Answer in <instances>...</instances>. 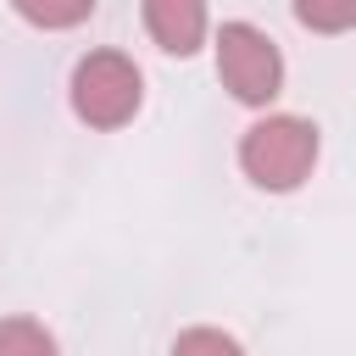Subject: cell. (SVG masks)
Returning <instances> with one entry per match:
<instances>
[{
	"mask_svg": "<svg viewBox=\"0 0 356 356\" xmlns=\"http://www.w3.org/2000/svg\"><path fill=\"white\" fill-rule=\"evenodd\" d=\"M172 356H245L239 339H228L222 328H184L172 339Z\"/></svg>",
	"mask_w": 356,
	"mask_h": 356,
	"instance_id": "8",
	"label": "cell"
},
{
	"mask_svg": "<svg viewBox=\"0 0 356 356\" xmlns=\"http://www.w3.org/2000/svg\"><path fill=\"white\" fill-rule=\"evenodd\" d=\"M11 6H17V17L33 22V28H78V22H89V11H95V0H11Z\"/></svg>",
	"mask_w": 356,
	"mask_h": 356,
	"instance_id": "5",
	"label": "cell"
},
{
	"mask_svg": "<svg viewBox=\"0 0 356 356\" xmlns=\"http://www.w3.org/2000/svg\"><path fill=\"white\" fill-rule=\"evenodd\" d=\"M145 28L167 56H195L206 39V0H145Z\"/></svg>",
	"mask_w": 356,
	"mask_h": 356,
	"instance_id": "4",
	"label": "cell"
},
{
	"mask_svg": "<svg viewBox=\"0 0 356 356\" xmlns=\"http://www.w3.org/2000/svg\"><path fill=\"white\" fill-rule=\"evenodd\" d=\"M139 100H145L139 67L122 50H89L72 67V111H78V122H89V128H122L139 111Z\"/></svg>",
	"mask_w": 356,
	"mask_h": 356,
	"instance_id": "2",
	"label": "cell"
},
{
	"mask_svg": "<svg viewBox=\"0 0 356 356\" xmlns=\"http://www.w3.org/2000/svg\"><path fill=\"white\" fill-rule=\"evenodd\" d=\"M0 356H56V339L33 317H0Z\"/></svg>",
	"mask_w": 356,
	"mask_h": 356,
	"instance_id": "7",
	"label": "cell"
},
{
	"mask_svg": "<svg viewBox=\"0 0 356 356\" xmlns=\"http://www.w3.org/2000/svg\"><path fill=\"white\" fill-rule=\"evenodd\" d=\"M295 22L312 28V33H350L356 0H295Z\"/></svg>",
	"mask_w": 356,
	"mask_h": 356,
	"instance_id": "6",
	"label": "cell"
},
{
	"mask_svg": "<svg viewBox=\"0 0 356 356\" xmlns=\"http://www.w3.org/2000/svg\"><path fill=\"white\" fill-rule=\"evenodd\" d=\"M217 78H222V89H228L234 100L267 106V100L284 89V56H278V44H273L261 28H250V22H222V33H217Z\"/></svg>",
	"mask_w": 356,
	"mask_h": 356,
	"instance_id": "3",
	"label": "cell"
},
{
	"mask_svg": "<svg viewBox=\"0 0 356 356\" xmlns=\"http://www.w3.org/2000/svg\"><path fill=\"white\" fill-rule=\"evenodd\" d=\"M239 167L256 189H300L317 167V122L306 117H261L239 139Z\"/></svg>",
	"mask_w": 356,
	"mask_h": 356,
	"instance_id": "1",
	"label": "cell"
}]
</instances>
